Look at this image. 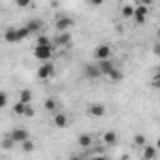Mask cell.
I'll use <instances>...</instances> for the list:
<instances>
[{"label": "cell", "instance_id": "13", "mask_svg": "<svg viewBox=\"0 0 160 160\" xmlns=\"http://www.w3.org/2000/svg\"><path fill=\"white\" fill-rule=\"evenodd\" d=\"M27 28L30 30V34H40V30L43 28V21L42 19H30L27 23Z\"/></svg>", "mask_w": 160, "mask_h": 160}, {"label": "cell", "instance_id": "17", "mask_svg": "<svg viewBox=\"0 0 160 160\" xmlns=\"http://www.w3.org/2000/svg\"><path fill=\"white\" fill-rule=\"evenodd\" d=\"M43 108H45L47 111L55 113V111H57V108H58V102H57L53 96H49V98H45V102H43Z\"/></svg>", "mask_w": 160, "mask_h": 160}, {"label": "cell", "instance_id": "31", "mask_svg": "<svg viewBox=\"0 0 160 160\" xmlns=\"http://www.w3.org/2000/svg\"><path fill=\"white\" fill-rule=\"evenodd\" d=\"M151 85H152V89H158V73L152 77V83H151Z\"/></svg>", "mask_w": 160, "mask_h": 160}, {"label": "cell", "instance_id": "5", "mask_svg": "<svg viewBox=\"0 0 160 160\" xmlns=\"http://www.w3.org/2000/svg\"><path fill=\"white\" fill-rule=\"evenodd\" d=\"M147 13H149V6H145V4H139L138 8H134V19H136V23L138 25H143L145 23V19H147Z\"/></svg>", "mask_w": 160, "mask_h": 160}, {"label": "cell", "instance_id": "20", "mask_svg": "<svg viewBox=\"0 0 160 160\" xmlns=\"http://www.w3.org/2000/svg\"><path fill=\"white\" fill-rule=\"evenodd\" d=\"M121 15H122L124 19H130V17L134 15V6H130V4H124V6L121 8Z\"/></svg>", "mask_w": 160, "mask_h": 160}, {"label": "cell", "instance_id": "19", "mask_svg": "<svg viewBox=\"0 0 160 160\" xmlns=\"http://www.w3.org/2000/svg\"><path fill=\"white\" fill-rule=\"evenodd\" d=\"M19 102H23V104H30V102H32V91H28V89L21 91V94H19Z\"/></svg>", "mask_w": 160, "mask_h": 160}, {"label": "cell", "instance_id": "25", "mask_svg": "<svg viewBox=\"0 0 160 160\" xmlns=\"http://www.w3.org/2000/svg\"><path fill=\"white\" fill-rule=\"evenodd\" d=\"M36 115V109L30 106V104H25V111H23V117H28V119H32Z\"/></svg>", "mask_w": 160, "mask_h": 160}, {"label": "cell", "instance_id": "27", "mask_svg": "<svg viewBox=\"0 0 160 160\" xmlns=\"http://www.w3.org/2000/svg\"><path fill=\"white\" fill-rule=\"evenodd\" d=\"M23 111H25V104H23V102H17V104L13 106V113L23 117Z\"/></svg>", "mask_w": 160, "mask_h": 160}, {"label": "cell", "instance_id": "3", "mask_svg": "<svg viewBox=\"0 0 160 160\" xmlns=\"http://www.w3.org/2000/svg\"><path fill=\"white\" fill-rule=\"evenodd\" d=\"M72 27H73V19H72V17H68V15H60V17H57V19H55V28H57V30H60V32L70 30Z\"/></svg>", "mask_w": 160, "mask_h": 160}, {"label": "cell", "instance_id": "10", "mask_svg": "<svg viewBox=\"0 0 160 160\" xmlns=\"http://www.w3.org/2000/svg\"><path fill=\"white\" fill-rule=\"evenodd\" d=\"M53 124H55L57 128H66V126L70 124V117H68L66 113H57V111H55V117H53Z\"/></svg>", "mask_w": 160, "mask_h": 160}, {"label": "cell", "instance_id": "12", "mask_svg": "<svg viewBox=\"0 0 160 160\" xmlns=\"http://www.w3.org/2000/svg\"><path fill=\"white\" fill-rule=\"evenodd\" d=\"M102 139H104V145L111 147V145H117V141H119V136L115 134V130H108V132H104Z\"/></svg>", "mask_w": 160, "mask_h": 160}, {"label": "cell", "instance_id": "29", "mask_svg": "<svg viewBox=\"0 0 160 160\" xmlns=\"http://www.w3.org/2000/svg\"><path fill=\"white\" fill-rule=\"evenodd\" d=\"M15 4H17L19 8H28V6L32 4V0H15Z\"/></svg>", "mask_w": 160, "mask_h": 160}, {"label": "cell", "instance_id": "32", "mask_svg": "<svg viewBox=\"0 0 160 160\" xmlns=\"http://www.w3.org/2000/svg\"><path fill=\"white\" fill-rule=\"evenodd\" d=\"M138 2H139V4H145V6H151L152 0H138Z\"/></svg>", "mask_w": 160, "mask_h": 160}, {"label": "cell", "instance_id": "6", "mask_svg": "<svg viewBox=\"0 0 160 160\" xmlns=\"http://www.w3.org/2000/svg\"><path fill=\"white\" fill-rule=\"evenodd\" d=\"M87 115L89 117H94V119H100L106 115V106L104 104H91L87 108Z\"/></svg>", "mask_w": 160, "mask_h": 160}, {"label": "cell", "instance_id": "11", "mask_svg": "<svg viewBox=\"0 0 160 160\" xmlns=\"http://www.w3.org/2000/svg\"><path fill=\"white\" fill-rule=\"evenodd\" d=\"M83 73H85V77H87V79H98V77L102 75L96 64H87V66H85V70H83Z\"/></svg>", "mask_w": 160, "mask_h": 160}, {"label": "cell", "instance_id": "22", "mask_svg": "<svg viewBox=\"0 0 160 160\" xmlns=\"http://www.w3.org/2000/svg\"><path fill=\"white\" fill-rule=\"evenodd\" d=\"M13 145H15V141L8 136V138H4L2 141H0V147H2L4 151H10V149H13Z\"/></svg>", "mask_w": 160, "mask_h": 160}, {"label": "cell", "instance_id": "7", "mask_svg": "<svg viewBox=\"0 0 160 160\" xmlns=\"http://www.w3.org/2000/svg\"><path fill=\"white\" fill-rule=\"evenodd\" d=\"M10 138H12L15 143H21V141H25L27 138H30V134H28L27 128H13V130L10 132Z\"/></svg>", "mask_w": 160, "mask_h": 160}, {"label": "cell", "instance_id": "8", "mask_svg": "<svg viewBox=\"0 0 160 160\" xmlns=\"http://www.w3.org/2000/svg\"><path fill=\"white\" fill-rule=\"evenodd\" d=\"M109 57H111V47L109 45L102 43V45H98L94 49V58L96 60H104V58H109Z\"/></svg>", "mask_w": 160, "mask_h": 160}, {"label": "cell", "instance_id": "1", "mask_svg": "<svg viewBox=\"0 0 160 160\" xmlns=\"http://www.w3.org/2000/svg\"><path fill=\"white\" fill-rule=\"evenodd\" d=\"M34 57L38 60H49L53 57V45H36L34 47Z\"/></svg>", "mask_w": 160, "mask_h": 160}, {"label": "cell", "instance_id": "14", "mask_svg": "<svg viewBox=\"0 0 160 160\" xmlns=\"http://www.w3.org/2000/svg\"><path fill=\"white\" fill-rule=\"evenodd\" d=\"M2 40H6L8 43H19V40H17V28H15V27H10V28L4 32Z\"/></svg>", "mask_w": 160, "mask_h": 160}, {"label": "cell", "instance_id": "18", "mask_svg": "<svg viewBox=\"0 0 160 160\" xmlns=\"http://www.w3.org/2000/svg\"><path fill=\"white\" fill-rule=\"evenodd\" d=\"M108 77L111 79V81H115V83H119V81H122V77H124V75H122V72H121V70H117V68H113V70H111V72L108 73Z\"/></svg>", "mask_w": 160, "mask_h": 160}, {"label": "cell", "instance_id": "24", "mask_svg": "<svg viewBox=\"0 0 160 160\" xmlns=\"http://www.w3.org/2000/svg\"><path fill=\"white\" fill-rule=\"evenodd\" d=\"M36 45H53V42H51V38H47V36H40L38 34V40H36Z\"/></svg>", "mask_w": 160, "mask_h": 160}, {"label": "cell", "instance_id": "16", "mask_svg": "<svg viewBox=\"0 0 160 160\" xmlns=\"http://www.w3.org/2000/svg\"><path fill=\"white\" fill-rule=\"evenodd\" d=\"M141 149H143V158H145V160H152V158L156 156V149H154L152 145H147V143H145Z\"/></svg>", "mask_w": 160, "mask_h": 160}, {"label": "cell", "instance_id": "4", "mask_svg": "<svg viewBox=\"0 0 160 160\" xmlns=\"http://www.w3.org/2000/svg\"><path fill=\"white\" fill-rule=\"evenodd\" d=\"M53 75H55V66H53L51 62H45V64L40 66V70H38V79L45 81V79H49V77H53Z\"/></svg>", "mask_w": 160, "mask_h": 160}, {"label": "cell", "instance_id": "23", "mask_svg": "<svg viewBox=\"0 0 160 160\" xmlns=\"http://www.w3.org/2000/svg\"><path fill=\"white\" fill-rule=\"evenodd\" d=\"M21 147H23L25 152H32V151H34V141H32L30 138H27L25 141H21Z\"/></svg>", "mask_w": 160, "mask_h": 160}, {"label": "cell", "instance_id": "9", "mask_svg": "<svg viewBox=\"0 0 160 160\" xmlns=\"http://www.w3.org/2000/svg\"><path fill=\"white\" fill-rule=\"evenodd\" d=\"M96 66H98V70H100V73L102 75H108L113 68H115V64L111 62V58H104V60H96Z\"/></svg>", "mask_w": 160, "mask_h": 160}, {"label": "cell", "instance_id": "33", "mask_svg": "<svg viewBox=\"0 0 160 160\" xmlns=\"http://www.w3.org/2000/svg\"><path fill=\"white\" fill-rule=\"evenodd\" d=\"M0 40H2V34H0Z\"/></svg>", "mask_w": 160, "mask_h": 160}, {"label": "cell", "instance_id": "2", "mask_svg": "<svg viewBox=\"0 0 160 160\" xmlns=\"http://www.w3.org/2000/svg\"><path fill=\"white\" fill-rule=\"evenodd\" d=\"M51 42H53L55 47H70L72 45V34H70V30H64Z\"/></svg>", "mask_w": 160, "mask_h": 160}, {"label": "cell", "instance_id": "28", "mask_svg": "<svg viewBox=\"0 0 160 160\" xmlns=\"http://www.w3.org/2000/svg\"><path fill=\"white\" fill-rule=\"evenodd\" d=\"M6 106H8V94L0 91V109H2V108H6Z\"/></svg>", "mask_w": 160, "mask_h": 160}, {"label": "cell", "instance_id": "21", "mask_svg": "<svg viewBox=\"0 0 160 160\" xmlns=\"http://www.w3.org/2000/svg\"><path fill=\"white\" fill-rule=\"evenodd\" d=\"M28 36H30V30L27 28V25H25V27H19V28H17V40H19V42L27 40Z\"/></svg>", "mask_w": 160, "mask_h": 160}, {"label": "cell", "instance_id": "30", "mask_svg": "<svg viewBox=\"0 0 160 160\" xmlns=\"http://www.w3.org/2000/svg\"><path fill=\"white\" fill-rule=\"evenodd\" d=\"M87 2H89L91 6H102V4H104V0H87Z\"/></svg>", "mask_w": 160, "mask_h": 160}, {"label": "cell", "instance_id": "26", "mask_svg": "<svg viewBox=\"0 0 160 160\" xmlns=\"http://www.w3.org/2000/svg\"><path fill=\"white\" fill-rule=\"evenodd\" d=\"M147 143V138L143 136V134H136V138H134V145L136 147H143Z\"/></svg>", "mask_w": 160, "mask_h": 160}, {"label": "cell", "instance_id": "15", "mask_svg": "<svg viewBox=\"0 0 160 160\" xmlns=\"http://www.w3.org/2000/svg\"><path fill=\"white\" fill-rule=\"evenodd\" d=\"M77 145L83 147V149H89V147H92V138L89 134H81L77 138Z\"/></svg>", "mask_w": 160, "mask_h": 160}]
</instances>
